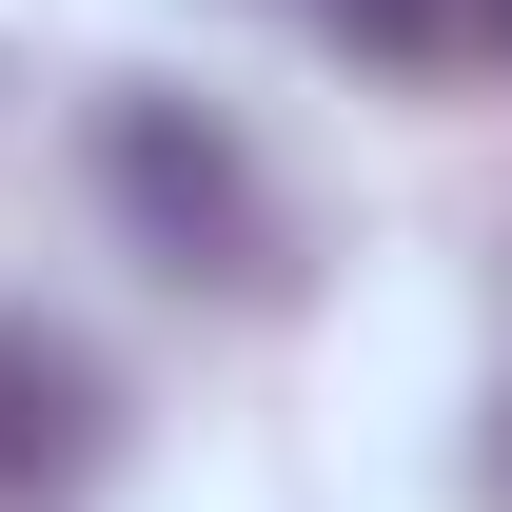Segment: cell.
Returning <instances> with one entry per match:
<instances>
[{
  "label": "cell",
  "instance_id": "1",
  "mask_svg": "<svg viewBox=\"0 0 512 512\" xmlns=\"http://www.w3.org/2000/svg\"><path fill=\"white\" fill-rule=\"evenodd\" d=\"M119 197H138L178 256H217V276H256V256H276V197H256V158H237L217 119H178V99H119Z\"/></svg>",
  "mask_w": 512,
  "mask_h": 512
},
{
  "label": "cell",
  "instance_id": "3",
  "mask_svg": "<svg viewBox=\"0 0 512 512\" xmlns=\"http://www.w3.org/2000/svg\"><path fill=\"white\" fill-rule=\"evenodd\" d=\"M453 20H473V40H493V60H512V0H453Z\"/></svg>",
  "mask_w": 512,
  "mask_h": 512
},
{
  "label": "cell",
  "instance_id": "2",
  "mask_svg": "<svg viewBox=\"0 0 512 512\" xmlns=\"http://www.w3.org/2000/svg\"><path fill=\"white\" fill-rule=\"evenodd\" d=\"M119 453V394H99V355L40 316H0V493H79Z\"/></svg>",
  "mask_w": 512,
  "mask_h": 512
}]
</instances>
